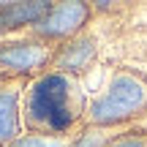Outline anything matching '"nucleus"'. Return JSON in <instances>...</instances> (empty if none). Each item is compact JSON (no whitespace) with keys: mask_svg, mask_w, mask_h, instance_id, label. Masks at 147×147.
Wrapping results in <instances>:
<instances>
[{"mask_svg":"<svg viewBox=\"0 0 147 147\" xmlns=\"http://www.w3.org/2000/svg\"><path fill=\"white\" fill-rule=\"evenodd\" d=\"M27 123L41 131H65L76 117L74 84L63 74L41 76L27 93Z\"/></svg>","mask_w":147,"mask_h":147,"instance_id":"1","label":"nucleus"},{"mask_svg":"<svg viewBox=\"0 0 147 147\" xmlns=\"http://www.w3.org/2000/svg\"><path fill=\"white\" fill-rule=\"evenodd\" d=\"M147 104V84L131 74H120L112 79L109 90L90 106V117L95 123H117L136 115Z\"/></svg>","mask_w":147,"mask_h":147,"instance_id":"2","label":"nucleus"},{"mask_svg":"<svg viewBox=\"0 0 147 147\" xmlns=\"http://www.w3.org/2000/svg\"><path fill=\"white\" fill-rule=\"evenodd\" d=\"M84 16H87V5L84 3H60V5H52V11H49L36 27H38L41 36L57 38V36L74 33L84 22Z\"/></svg>","mask_w":147,"mask_h":147,"instance_id":"3","label":"nucleus"},{"mask_svg":"<svg viewBox=\"0 0 147 147\" xmlns=\"http://www.w3.org/2000/svg\"><path fill=\"white\" fill-rule=\"evenodd\" d=\"M52 11L49 3H11L0 5V33L14 30L19 25H30V22H41L44 16Z\"/></svg>","mask_w":147,"mask_h":147,"instance_id":"4","label":"nucleus"},{"mask_svg":"<svg viewBox=\"0 0 147 147\" xmlns=\"http://www.w3.org/2000/svg\"><path fill=\"white\" fill-rule=\"evenodd\" d=\"M0 63L14 71H33L47 63V49L38 44H11L0 49Z\"/></svg>","mask_w":147,"mask_h":147,"instance_id":"5","label":"nucleus"},{"mask_svg":"<svg viewBox=\"0 0 147 147\" xmlns=\"http://www.w3.org/2000/svg\"><path fill=\"white\" fill-rule=\"evenodd\" d=\"M16 136V87H0V144Z\"/></svg>","mask_w":147,"mask_h":147,"instance_id":"6","label":"nucleus"},{"mask_svg":"<svg viewBox=\"0 0 147 147\" xmlns=\"http://www.w3.org/2000/svg\"><path fill=\"white\" fill-rule=\"evenodd\" d=\"M93 52H95L93 41H76V44H71V47L60 55L57 68H63V71H79V68H84V65L90 63Z\"/></svg>","mask_w":147,"mask_h":147,"instance_id":"7","label":"nucleus"},{"mask_svg":"<svg viewBox=\"0 0 147 147\" xmlns=\"http://www.w3.org/2000/svg\"><path fill=\"white\" fill-rule=\"evenodd\" d=\"M8 147H65L63 139H52V136H27V139H19V142L8 144Z\"/></svg>","mask_w":147,"mask_h":147,"instance_id":"8","label":"nucleus"},{"mask_svg":"<svg viewBox=\"0 0 147 147\" xmlns=\"http://www.w3.org/2000/svg\"><path fill=\"white\" fill-rule=\"evenodd\" d=\"M74 147H101V136L98 134H87V136H82Z\"/></svg>","mask_w":147,"mask_h":147,"instance_id":"9","label":"nucleus"},{"mask_svg":"<svg viewBox=\"0 0 147 147\" xmlns=\"http://www.w3.org/2000/svg\"><path fill=\"white\" fill-rule=\"evenodd\" d=\"M112 147H144L142 139H136V136H128V139H120V142H115Z\"/></svg>","mask_w":147,"mask_h":147,"instance_id":"10","label":"nucleus"}]
</instances>
